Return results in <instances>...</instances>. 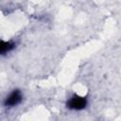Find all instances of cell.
<instances>
[{"label": "cell", "instance_id": "1", "mask_svg": "<svg viewBox=\"0 0 121 121\" xmlns=\"http://www.w3.org/2000/svg\"><path fill=\"white\" fill-rule=\"evenodd\" d=\"M67 108L70 110H75V111H80L84 109L87 105V99L83 96L75 95L72 97L69 98L67 101Z\"/></svg>", "mask_w": 121, "mask_h": 121}, {"label": "cell", "instance_id": "2", "mask_svg": "<svg viewBox=\"0 0 121 121\" xmlns=\"http://www.w3.org/2000/svg\"><path fill=\"white\" fill-rule=\"evenodd\" d=\"M23 99V95L20 90H13L5 99V106L6 107H14L21 103Z\"/></svg>", "mask_w": 121, "mask_h": 121}, {"label": "cell", "instance_id": "3", "mask_svg": "<svg viewBox=\"0 0 121 121\" xmlns=\"http://www.w3.org/2000/svg\"><path fill=\"white\" fill-rule=\"evenodd\" d=\"M14 47H15V43H13V42L1 41V43H0V52H1V54H6V53L11 51Z\"/></svg>", "mask_w": 121, "mask_h": 121}]
</instances>
